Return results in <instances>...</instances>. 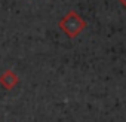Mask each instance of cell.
<instances>
[{
    "instance_id": "1",
    "label": "cell",
    "mask_w": 126,
    "mask_h": 122,
    "mask_svg": "<svg viewBox=\"0 0 126 122\" xmlns=\"http://www.w3.org/2000/svg\"><path fill=\"white\" fill-rule=\"evenodd\" d=\"M58 27H59L61 31L65 33L67 37L74 39L86 28V21L76 11H68L64 17L59 20Z\"/></svg>"
},
{
    "instance_id": "2",
    "label": "cell",
    "mask_w": 126,
    "mask_h": 122,
    "mask_svg": "<svg viewBox=\"0 0 126 122\" xmlns=\"http://www.w3.org/2000/svg\"><path fill=\"white\" fill-rule=\"evenodd\" d=\"M19 82V78L15 72L12 70H5L2 75H0V85H2L6 91H11L14 89Z\"/></svg>"
},
{
    "instance_id": "3",
    "label": "cell",
    "mask_w": 126,
    "mask_h": 122,
    "mask_svg": "<svg viewBox=\"0 0 126 122\" xmlns=\"http://www.w3.org/2000/svg\"><path fill=\"white\" fill-rule=\"evenodd\" d=\"M119 2H120V3H122V5H123L125 8H126V0H119Z\"/></svg>"
}]
</instances>
